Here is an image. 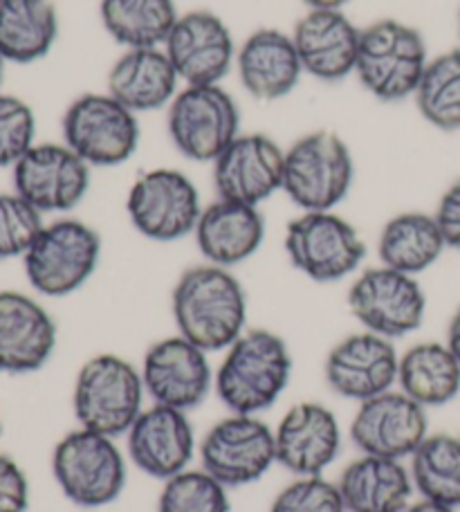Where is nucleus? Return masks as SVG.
Returning <instances> with one entry per match:
<instances>
[{"label":"nucleus","instance_id":"obj_1","mask_svg":"<svg viewBox=\"0 0 460 512\" xmlns=\"http://www.w3.org/2000/svg\"><path fill=\"white\" fill-rule=\"evenodd\" d=\"M178 335L202 351H227L247 328V295L232 272L202 263L184 270L171 295Z\"/></svg>","mask_w":460,"mask_h":512},{"label":"nucleus","instance_id":"obj_2","mask_svg":"<svg viewBox=\"0 0 460 512\" xmlns=\"http://www.w3.org/2000/svg\"><path fill=\"white\" fill-rule=\"evenodd\" d=\"M292 355L281 335L250 328L225 351L214 373V389L232 414L256 416L288 389Z\"/></svg>","mask_w":460,"mask_h":512},{"label":"nucleus","instance_id":"obj_3","mask_svg":"<svg viewBox=\"0 0 460 512\" xmlns=\"http://www.w3.org/2000/svg\"><path fill=\"white\" fill-rule=\"evenodd\" d=\"M142 371L115 353H99L79 369L72 411L79 427L106 436H126L144 411Z\"/></svg>","mask_w":460,"mask_h":512},{"label":"nucleus","instance_id":"obj_4","mask_svg":"<svg viewBox=\"0 0 460 512\" xmlns=\"http://www.w3.org/2000/svg\"><path fill=\"white\" fill-rule=\"evenodd\" d=\"M52 474L79 508H104L126 488V459L113 436L79 427L54 445Z\"/></svg>","mask_w":460,"mask_h":512},{"label":"nucleus","instance_id":"obj_5","mask_svg":"<svg viewBox=\"0 0 460 512\" xmlns=\"http://www.w3.org/2000/svg\"><path fill=\"white\" fill-rule=\"evenodd\" d=\"M427 63V45L416 27L384 18L362 30L355 75L380 102H404L416 95Z\"/></svg>","mask_w":460,"mask_h":512},{"label":"nucleus","instance_id":"obj_6","mask_svg":"<svg viewBox=\"0 0 460 512\" xmlns=\"http://www.w3.org/2000/svg\"><path fill=\"white\" fill-rule=\"evenodd\" d=\"M355 164L333 131L303 135L285 151L283 191L301 212H333L353 187Z\"/></svg>","mask_w":460,"mask_h":512},{"label":"nucleus","instance_id":"obj_7","mask_svg":"<svg viewBox=\"0 0 460 512\" xmlns=\"http://www.w3.org/2000/svg\"><path fill=\"white\" fill-rule=\"evenodd\" d=\"M101 236L77 218L43 225L23 256L25 277L43 297H68L95 274Z\"/></svg>","mask_w":460,"mask_h":512},{"label":"nucleus","instance_id":"obj_8","mask_svg":"<svg viewBox=\"0 0 460 512\" xmlns=\"http://www.w3.org/2000/svg\"><path fill=\"white\" fill-rule=\"evenodd\" d=\"M63 144L90 167H117L140 144L137 115L108 93L77 97L63 113Z\"/></svg>","mask_w":460,"mask_h":512},{"label":"nucleus","instance_id":"obj_9","mask_svg":"<svg viewBox=\"0 0 460 512\" xmlns=\"http://www.w3.org/2000/svg\"><path fill=\"white\" fill-rule=\"evenodd\" d=\"M285 252L301 274L317 283H335L360 268L366 243L335 212H303L285 232Z\"/></svg>","mask_w":460,"mask_h":512},{"label":"nucleus","instance_id":"obj_10","mask_svg":"<svg viewBox=\"0 0 460 512\" xmlns=\"http://www.w3.org/2000/svg\"><path fill=\"white\" fill-rule=\"evenodd\" d=\"M241 113L220 84L184 86L169 104V135L184 158L214 162L238 135Z\"/></svg>","mask_w":460,"mask_h":512},{"label":"nucleus","instance_id":"obj_11","mask_svg":"<svg viewBox=\"0 0 460 512\" xmlns=\"http://www.w3.org/2000/svg\"><path fill=\"white\" fill-rule=\"evenodd\" d=\"M200 468L225 488L259 481L276 463L274 429L250 414H229L209 429L198 447Z\"/></svg>","mask_w":460,"mask_h":512},{"label":"nucleus","instance_id":"obj_12","mask_svg":"<svg viewBox=\"0 0 460 512\" xmlns=\"http://www.w3.org/2000/svg\"><path fill=\"white\" fill-rule=\"evenodd\" d=\"M348 308L364 331L398 340L418 331L425 322L427 297L416 277L377 265L353 281Z\"/></svg>","mask_w":460,"mask_h":512},{"label":"nucleus","instance_id":"obj_13","mask_svg":"<svg viewBox=\"0 0 460 512\" xmlns=\"http://www.w3.org/2000/svg\"><path fill=\"white\" fill-rule=\"evenodd\" d=\"M126 212L146 239L171 243L196 232L202 205L189 176L176 169H153L133 182Z\"/></svg>","mask_w":460,"mask_h":512},{"label":"nucleus","instance_id":"obj_14","mask_svg":"<svg viewBox=\"0 0 460 512\" xmlns=\"http://www.w3.org/2000/svg\"><path fill=\"white\" fill-rule=\"evenodd\" d=\"M14 191L41 214L75 209L90 189V164L68 144H34L12 167Z\"/></svg>","mask_w":460,"mask_h":512},{"label":"nucleus","instance_id":"obj_15","mask_svg":"<svg viewBox=\"0 0 460 512\" xmlns=\"http://www.w3.org/2000/svg\"><path fill=\"white\" fill-rule=\"evenodd\" d=\"M427 436V409L400 389L360 402L351 423L357 450L384 459H411Z\"/></svg>","mask_w":460,"mask_h":512},{"label":"nucleus","instance_id":"obj_16","mask_svg":"<svg viewBox=\"0 0 460 512\" xmlns=\"http://www.w3.org/2000/svg\"><path fill=\"white\" fill-rule=\"evenodd\" d=\"M140 371L153 405L191 411L200 407L214 389L209 353L182 335L155 342L146 351Z\"/></svg>","mask_w":460,"mask_h":512},{"label":"nucleus","instance_id":"obj_17","mask_svg":"<svg viewBox=\"0 0 460 512\" xmlns=\"http://www.w3.org/2000/svg\"><path fill=\"white\" fill-rule=\"evenodd\" d=\"M398 369L400 355L393 340L362 331L333 346L326 358L324 376L330 391L360 405L398 387Z\"/></svg>","mask_w":460,"mask_h":512},{"label":"nucleus","instance_id":"obj_18","mask_svg":"<svg viewBox=\"0 0 460 512\" xmlns=\"http://www.w3.org/2000/svg\"><path fill=\"white\" fill-rule=\"evenodd\" d=\"M211 164L216 194L223 200L259 207L283 191L285 151L268 135H238Z\"/></svg>","mask_w":460,"mask_h":512},{"label":"nucleus","instance_id":"obj_19","mask_svg":"<svg viewBox=\"0 0 460 512\" xmlns=\"http://www.w3.org/2000/svg\"><path fill=\"white\" fill-rule=\"evenodd\" d=\"M164 52L184 84L214 86L232 70L238 50L223 18L198 9L178 18Z\"/></svg>","mask_w":460,"mask_h":512},{"label":"nucleus","instance_id":"obj_20","mask_svg":"<svg viewBox=\"0 0 460 512\" xmlns=\"http://www.w3.org/2000/svg\"><path fill=\"white\" fill-rule=\"evenodd\" d=\"M126 452L135 468L153 479L167 481L189 470L196 456V434L187 411L164 405L144 407L126 432Z\"/></svg>","mask_w":460,"mask_h":512},{"label":"nucleus","instance_id":"obj_21","mask_svg":"<svg viewBox=\"0 0 460 512\" xmlns=\"http://www.w3.org/2000/svg\"><path fill=\"white\" fill-rule=\"evenodd\" d=\"M276 463L294 477H321L342 452L337 416L319 402L290 407L274 429Z\"/></svg>","mask_w":460,"mask_h":512},{"label":"nucleus","instance_id":"obj_22","mask_svg":"<svg viewBox=\"0 0 460 512\" xmlns=\"http://www.w3.org/2000/svg\"><path fill=\"white\" fill-rule=\"evenodd\" d=\"M57 349V324L34 297L0 290V373L25 376L43 369Z\"/></svg>","mask_w":460,"mask_h":512},{"label":"nucleus","instance_id":"obj_23","mask_svg":"<svg viewBox=\"0 0 460 512\" xmlns=\"http://www.w3.org/2000/svg\"><path fill=\"white\" fill-rule=\"evenodd\" d=\"M362 30L342 9H310L294 25L292 41L306 75L335 84L353 75Z\"/></svg>","mask_w":460,"mask_h":512},{"label":"nucleus","instance_id":"obj_24","mask_svg":"<svg viewBox=\"0 0 460 512\" xmlns=\"http://www.w3.org/2000/svg\"><path fill=\"white\" fill-rule=\"evenodd\" d=\"M236 68L243 88L259 102L290 95L303 75L292 36L272 27L247 36L236 52Z\"/></svg>","mask_w":460,"mask_h":512},{"label":"nucleus","instance_id":"obj_25","mask_svg":"<svg viewBox=\"0 0 460 512\" xmlns=\"http://www.w3.org/2000/svg\"><path fill=\"white\" fill-rule=\"evenodd\" d=\"M193 234L207 263L229 270L259 252L265 221L259 207L218 198L216 203L202 207Z\"/></svg>","mask_w":460,"mask_h":512},{"label":"nucleus","instance_id":"obj_26","mask_svg":"<svg viewBox=\"0 0 460 512\" xmlns=\"http://www.w3.org/2000/svg\"><path fill=\"white\" fill-rule=\"evenodd\" d=\"M178 72L164 48L126 50L108 72V95L128 111L151 113L178 95Z\"/></svg>","mask_w":460,"mask_h":512},{"label":"nucleus","instance_id":"obj_27","mask_svg":"<svg viewBox=\"0 0 460 512\" xmlns=\"http://www.w3.org/2000/svg\"><path fill=\"white\" fill-rule=\"evenodd\" d=\"M346 512H404L411 506V470L398 459L362 454L337 481Z\"/></svg>","mask_w":460,"mask_h":512},{"label":"nucleus","instance_id":"obj_28","mask_svg":"<svg viewBox=\"0 0 460 512\" xmlns=\"http://www.w3.org/2000/svg\"><path fill=\"white\" fill-rule=\"evenodd\" d=\"M59 36L52 0H3L0 3V57L27 66L48 57Z\"/></svg>","mask_w":460,"mask_h":512},{"label":"nucleus","instance_id":"obj_29","mask_svg":"<svg viewBox=\"0 0 460 512\" xmlns=\"http://www.w3.org/2000/svg\"><path fill=\"white\" fill-rule=\"evenodd\" d=\"M447 243L436 223L434 214L404 212L393 216L382 227L377 241V256L382 265L404 274H416L429 270L443 252Z\"/></svg>","mask_w":460,"mask_h":512},{"label":"nucleus","instance_id":"obj_30","mask_svg":"<svg viewBox=\"0 0 460 512\" xmlns=\"http://www.w3.org/2000/svg\"><path fill=\"white\" fill-rule=\"evenodd\" d=\"M398 387L425 409L443 407L460 393V362L447 344L420 342L400 355Z\"/></svg>","mask_w":460,"mask_h":512},{"label":"nucleus","instance_id":"obj_31","mask_svg":"<svg viewBox=\"0 0 460 512\" xmlns=\"http://www.w3.org/2000/svg\"><path fill=\"white\" fill-rule=\"evenodd\" d=\"M99 16L113 41L126 50L164 48L180 18L173 0H101Z\"/></svg>","mask_w":460,"mask_h":512},{"label":"nucleus","instance_id":"obj_32","mask_svg":"<svg viewBox=\"0 0 460 512\" xmlns=\"http://www.w3.org/2000/svg\"><path fill=\"white\" fill-rule=\"evenodd\" d=\"M411 479L422 499L460 508V438L429 434L411 454Z\"/></svg>","mask_w":460,"mask_h":512},{"label":"nucleus","instance_id":"obj_33","mask_svg":"<svg viewBox=\"0 0 460 512\" xmlns=\"http://www.w3.org/2000/svg\"><path fill=\"white\" fill-rule=\"evenodd\" d=\"M413 97L431 126L447 133L460 131V50L429 59Z\"/></svg>","mask_w":460,"mask_h":512},{"label":"nucleus","instance_id":"obj_34","mask_svg":"<svg viewBox=\"0 0 460 512\" xmlns=\"http://www.w3.org/2000/svg\"><path fill=\"white\" fill-rule=\"evenodd\" d=\"M158 512H232V501L209 472L189 468L164 481Z\"/></svg>","mask_w":460,"mask_h":512},{"label":"nucleus","instance_id":"obj_35","mask_svg":"<svg viewBox=\"0 0 460 512\" xmlns=\"http://www.w3.org/2000/svg\"><path fill=\"white\" fill-rule=\"evenodd\" d=\"M43 225V214L16 191L0 194V261L23 259Z\"/></svg>","mask_w":460,"mask_h":512},{"label":"nucleus","instance_id":"obj_36","mask_svg":"<svg viewBox=\"0 0 460 512\" xmlns=\"http://www.w3.org/2000/svg\"><path fill=\"white\" fill-rule=\"evenodd\" d=\"M36 117L21 97L0 93V169L14 167L36 144Z\"/></svg>","mask_w":460,"mask_h":512},{"label":"nucleus","instance_id":"obj_37","mask_svg":"<svg viewBox=\"0 0 460 512\" xmlns=\"http://www.w3.org/2000/svg\"><path fill=\"white\" fill-rule=\"evenodd\" d=\"M270 512H346L337 483L324 477H297L272 501Z\"/></svg>","mask_w":460,"mask_h":512},{"label":"nucleus","instance_id":"obj_38","mask_svg":"<svg viewBox=\"0 0 460 512\" xmlns=\"http://www.w3.org/2000/svg\"><path fill=\"white\" fill-rule=\"evenodd\" d=\"M30 481L12 456L0 454V512H27Z\"/></svg>","mask_w":460,"mask_h":512},{"label":"nucleus","instance_id":"obj_39","mask_svg":"<svg viewBox=\"0 0 460 512\" xmlns=\"http://www.w3.org/2000/svg\"><path fill=\"white\" fill-rule=\"evenodd\" d=\"M434 218L443 232L447 248L460 252V180H456L440 198Z\"/></svg>","mask_w":460,"mask_h":512},{"label":"nucleus","instance_id":"obj_40","mask_svg":"<svg viewBox=\"0 0 460 512\" xmlns=\"http://www.w3.org/2000/svg\"><path fill=\"white\" fill-rule=\"evenodd\" d=\"M449 351H452L456 355V360L460 362V308L454 313L452 322H449L447 326V342Z\"/></svg>","mask_w":460,"mask_h":512},{"label":"nucleus","instance_id":"obj_41","mask_svg":"<svg viewBox=\"0 0 460 512\" xmlns=\"http://www.w3.org/2000/svg\"><path fill=\"white\" fill-rule=\"evenodd\" d=\"M404 512H458V508H449L443 504H436V501L420 499L416 504H411Z\"/></svg>","mask_w":460,"mask_h":512},{"label":"nucleus","instance_id":"obj_42","mask_svg":"<svg viewBox=\"0 0 460 512\" xmlns=\"http://www.w3.org/2000/svg\"><path fill=\"white\" fill-rule=\"evenodd\" d=\"M310 9H342L348 0H303Z\"/></svg>","mask_w":460,"mask_h":512},{"label":"nucleus","instance_id":"obj_43","mask_svg":"<svg viewBox=\"0 0 460 512\" xmlns=\"http://www.w3.org/2000/svg\"><path fill=\"white\" fill-rule=\"evenodd\" d=\"M3 77H5V59L0 57V84H3Z\"/></svg>","mask_w":460,"mask_h":512},{"label":"nucleus","instance_id":"obj_44","mask_svg":"<svg viewBox=\"0 0 460 512\" xmlns=\"http://www.w3.org/2000/svg\"><path fill=\"white\" fill-rule=\"evenodd\" d=\"M0 434H3V423H0Z\"/></svg>","mask_w":460,"mask_h":512},{"label":"nucleus","instance_id":"obj_45","mask_svg":"<svg viewBox=\"0 0 460 512\" xmlns=\"http://www.w3.org/2000/svg\"><path fill=\"white\" fill-rule=\"evenodd\" d=\"M458 30H460V14H458Z\"/></svg>","mask_w":460,"mask_h":512},{"label":"nucleus","instance_id":"obj_46","mask_svg":"<svg viewBox=\"0 0 460 512\" xmlns=\"http://www.w3.org/2000/svg\"><path fill=\"white\" fill-rule=\"evenodd\" d=\"M0 3H3V0H0Z\"/></svg>","mask_w":460,"mask_h":512}]
</instances>
